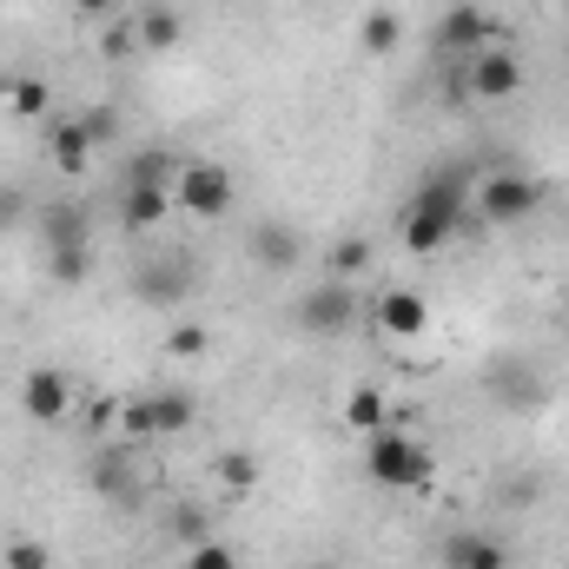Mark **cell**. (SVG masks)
Masks as SVG:
<instances>
[{
    "label": "cell",
    "mask_w": 569,
    "mask_h": 569,
    "mask_svg": "<svg viewBox=\"0 0 569 569\" xmlns=\"http://www.w3.org/2000/svg\"><path fill=\"white\" fill-rule=\"evenodd\" d=\"M470 226V166L463 159H450V166H430L425 186L411 192V206H405V226H398V239H405V252H443L457 232Z\"/></svg>",
    "instance_id": "cell-1"
},
{
    "label": "cell",
    "mask_w": 569,
    "mask_h": 569,
    "mask_svg": "<svg viewBox=\"0 0 569 569\" xmlns=\"http://www.w3.org/2000/svg\"><path fill=\"white\" fill-rule=\"evenodd\" d=\"M365 477L378 490H425L430 483V450L411 437V430L385 425L365 437Z\"/></svg>",
    "instance_id": "cell-2"
},
{
    "label": "cell",
    "mask_w": 569,
    "mask_h": 569,
    "mask_svg": "<svg viewBox=\"0 0 569 569\" xmlns=\"http://www.w3.org/2000/svg\"><path fill=\"white\" fill-rule=\"evenodd\" d=\"M87 490H93V497H100L107 510H140V503H146L140 450H133L127 437L100 443V450H93V463H87Z\"/></svg>",
    "instance_id": "cell-3"
},
{
    "label": "cell",
    "mask_w": 569,
    "mask_h": 569,
    "mask_svg": "<svg viewBox=\"0 0 569 569\" xmlns=\"http://www.w3.org/2000/svg\"><path fill=\"white\" fill-rule=\"evenodd\" d=\"M298 331L305 338H351V325H358V284L351 279H318V284H305L298 291Z\"/></svg>",
    "instance_id": "cell-4"
},
{
    "label": "cell",
    "mask_w": 569,
    "mask_h": 569,
    "mask_svg": "<svg viewBox=\"0 0 569 569\" xmlns=\"http://www.w3.org/2000/svg\"><path fill=\"white\" fill-rule=\"evenodd\" d=\"M172 206L186 212V219H232V206H239V186H232V172L219 166V159H186L179 166V186H172Z\"/></svg>",
    "instance_id": "cell-5"
},
{
    "label": "cell",
    "mask_w": 569,
    "mask_h": 569,
    "mask_svg": "<svg viewBox=\"0 0 569 569\" xmlns=\"http://www.w3.org/2000/svg\"><path fill=\"white\" fill-rule=\"evenodd\" d=\"M483 398L497 411H537V405H550V371L523 351H503L483 365Z\"/></svg>",
    "instance_id": "cell-6"
},
{
    "label": "cell",
    "mask_w": 569,
    "mask_h": 569,
    "mask_svg": "<svg viewBox=\"0 0 569 569\" xmlns=\"http://www.w3.org/2000/svg\"><path fill=\"white\" fill-rule=\"evenodd\" d=\"M537 206H543V179H537V172H517V166L490 172V179H483V192H477V219H483V226H497V232L523 226Z\"/></svg>",
    "instance_id": "cell-7"
},
{
    "label": "cell",
    "mask_w": 569,
    "mask_h": 569,
    "mask_svg": "<svg viewBox=\"0 0 569 569\" xmlns=\"http://www.w3.org/2000/svg\"><path fill=\"white\" fill-rule=\"evenodd\" d=\"M437 60H470V53H483V47H503L510 33H503V20L497 13H483V7H470V0H457V7H443V20H437Z\"/></svg>",
    "instance_id": "cell-8"
},
{
    "label": "cell",
    "mask_w": 569,
    "mask_h": 569,
    "mask_svg": "<svg viewBox=\"0 0 569 569\" xmlns=\"http://www.w3.org/2000/svg\"><path fill=\"white\" fill-rule=\"evenodd\" d=\"M192 425V391H140L120 411V437L127 443H152V437H179Z\"/></svg>",
    "instance_id": "cell-9"
},
{
    "label": "cell",
    "mask_w": 569,
    "mask_h": 569,
    "mask_svg": "<svg viewBox=\"0 0 569 569\" xmlns=\"http://www.w3.org/2000/svg\"><path fill=\"white\" fill-rule=\"evenodd\" d=\"M463 80H470V100L497 107V100H510V93L523 87V60H517V53H510V40H503V47L470 53V60H463Z\"/></svg>",
    "instance_id": "cell-10"
},
{
    "label": "cell",
    "mask_w": 569,
    "mask_h": 569,
    "mask_svg": "<svg viewBox=\"0 0 569 569\" xmlns=\"http://www.w3.org/2000/svg\"><path fill=\"white\" fill-rule=\"evenodd\" d=\"M140 298L146 305H166V311H179L192 291H199V266L186 259V252H166V259H152V266H140Z\"/></svg>",
    "instance_id": "cell-11"
},
{
    "label": "cell",
    "mask_w": 569,
    "mask_h": 569,
    "mask_svg": "<svg viewBox=\"0 0 569 569\" xmlns=\"http://www.w3.org/2000/svg\"><path fill=\"white\" fill-rule=\"evenodd\" d=\"M33 232H40L47 252H73V246H93V212L80 199H53V206L33 212Z\"/></svg>",
    "instance_id": "cell-12"
},
{
    "label": "cell",
    "mask_w": 569,
    "mask_h": 569,
    "mask_svg": "<svg viewBox=\"0 0 569 569\" xmlns=\"http://www.w3.org/2000/svg\"><path fill=\"white\" fill-rule=\"evenodd\" d=\"M20 411H27L33 425H60V418L73 411V378L53 371V365L27 371V378H20Z\"/></svg>",
    "instance_id": "cell-13"
},
{
    "label": "cell",
    "mask_w": 569,
    "mask_h": 569,
    "mask_svg": "<svg viewBox=\"0 0 569 569\" xmlns=\"http://www.w3.org/2000/svg\"><path fill=\"white\" fill-rule=\"evenodd\" d=\"M246 246H252V259H259L266 272H279V279L305 266V239H298V226H291V219H259Z\"/></svg>",
    "instance_id": "cell-14"
},
{
    "label": "cell",
    "mask_w": 569,
    "mask_h": 569,
    "mask_svg": "<svg viewBox=\"0 0 569 569\" xmlns=\"http://www.w3.org/2000/svg\"><path fill=\"white\" fill-rule=\"evenodd\" d=\"M437 557H443V569H510V543L497 530H457L437 543Z\"/></svg>",
    "instance_id": "cell-15"
},
{
    "label": "cell",
    "mask_w": 569,
    "mask_h": 569,
    "mask_svg": "<svg viewBox=\"0 0 569 569\" xmlns=\"http://www.w3.org/2000/svg\"><path fill=\"white\" fill-rule=\"evenodd\" d=\"M378 331H385V338H425L430 305L411 291V284H391V291L378 298Z\"/></svg>",
    "instance_id": "cell-16"
},
{
    "label": "cell",
    "mask_w": 569,
    "mask_h": 569,
    "mask_svg": "<svg viewBox=\"0 0 569 569\" xmlns=\"http://www.w3.org/2000/svg\"><path fill=\"white\" fill-rule=\"evenodd\" d=\"M179 152H166V146H140V152H127V166H120V186H146V192H172L179 186Z\"/></svg>",
    "instance_id": "cell-17"
},
{
    "label": "cell",
    "mask_w": 569,
    "mask_h": 569,
    "mask_svg": "<svg viewBox=\"0 0 569 569\" xmlns=\"http://www.w3.org/2000/svg\"><path fill=\"white\" fill-rule=\"evenodd\" d=\"M133 27H140V47H146V53H172V47L186 40V13H179L172 0L140 7V13H133Z\"/></svg>",
    "instance_id": "cell-18"
},
{
    "label": "cell",
    "mask_w": 569,
    "mask_h": 569,
    "mask_svg": "<svg viewBox=\"0 0 569 569\" xmlns=\"http://www.w3.org/2000/svg\"><path fill=\"white\" fill-rule=\"evenodd\" d=\"M93 133H87V120H60V127H53V140H47V152H53V166H60V172H67V179H80V172H87V166H93Z\"/></svg>",
    "instance_id": "cell-19"
},
{
    "label": "cell",
    "mask_w": 569,
    "mask_h": 569,
    "mask_svg": "<svg viewBox=\"0 0 569 569\" xmlns=\"http://www.w3.org/2000/svg\"><path fill=\"white\" fill-rule=\"evenodd\" d=\"M172 219V192H146V186H120V226L127 232H152Z\"/></svg>",
    "instance_id": "cell-20"
},
{
    "label": "cell",
    "mask_w": 569,
    "mask_h": 569,
    "mask_svg": "<svg viewBox=\"0 0 569 569\" xmlns=\"http://www.w3.org/2000/svg\"><path fill=\"white\" fill-rule=\"evenodd\" d=\"M345 425L358 430V437L385 430V425H391V405H385V391H378V385H358V391L345 398Z\"/></svg>",
    "instance_id": "cell-21"
},
{
    "label": "cell",
    "mask_w": 569,
    "mask_h": 569,
    "mask_svg": "<svg viewBox=\"0 0 569 569\" xmlns=\"http://www.w3.org/2000/svg\"><path fill=\"white\" fill-rule=\"evenodd\" d=\"M358 40H365V53H378V60H385V53H398L405 20H398L391 7H371V13H365V27H358Z\"/></svg>",
    "instance_id": "cell-22"
},
{
    "label": "cell",
    "mask_w": 569,
    "mask_h": 569,
    "mask_svg": "<svg viewBox=\"0 0 569 569\" xmlns=\"http://www.w3.org/2000/svg\"><path fill=\"white\" fill-rule=\"evenodd\" d=\"M47 100H53V93H47V80H40V73H13V80H7V107H13L20 120H40V113H47Z\"/></svg>",
    "instance_id": "cell-23"
},
{
    "label": "cell",
    "mask_w": 569,
    "mask_h": 569,
    "mask_svg": "<svg viewBox=\"0 0 569 569\" xmlns=\"http://www.w3.org/2000/svg\"><path fill=\"white\" fill-rule=\"evenodd\" d=\"M47 272H53V284L80 291V284L93 279V246H73V252H47Z\"/></svg>",
    "instance_id": "cell-24"
},
{
    "label": "cell",
    "mask_w": 569,
    "mask_h": 569,
    "mask_svg": "<svg viewBox=\"0 0 569 569\" xmlns=\"http://www.w3.org/2000/svg\"><path fill=\"white\" fill-rule=\"evenodd\" d=\"M100 53H107V60H127V53H140V27H133V13H127V20L113 13V20L100 27Z\"/></svg>",
    "instance_id": "cell-25"
},
{
    "label": "cell",
    "mask_w": 569,
    "mask_h": 569,
    "mask_svg": "<svg viewBox=\"0 0 569 569\" xmlns=\"http://www.w3.org/2000/svg\"><path fill=\"white\" fill-rule=\"evenodd\" d=\"M33 219V199H27V186L20 179H0V232H20Z\"/></svg>",
    "instance_id": "cell-26"
},
{
    "label": "cell",
    "mask_w": 569,
    "mask_h": 569,
    "mask_svg": "<svg viewBox=\"0 0 569 569\" xmlns=\"http://www.w3.org/2000/svg\"><path fill=\"white\" fill-rule=\"evenodd\" d=\"M365 266H371V246H365V239H358V232H351V239H338V246H331V279H358V272H365Z\"/></svg>",
    "instance_id": "cell-27"
},
{
    "label": "cell",
    "mask_w": 569,
    "mask_h": 569,
    "mask_svg": "<svg viewBox=\"0 0 569 569\" xmlns=\"http://www.w3.org/2000/svg\"><path fill=\"white\" fill-rule=\"evenodd\" d=\"M219 477H226V490H232V497H252V483H259V463H252L246 450H226V457H219Z\"/></svg>",
    "instance_id": "cell-28"
},
{
    "label": "cell",
    "mask_w": 569,
    "mask_h": 569,
    "mask_svg": "<svg viewBox=\"0 0 569 569\" xmlns=\"http://www.w3.org/2000/svg\"><path fill=\"white\" fill-rule=\"evenodd\" d=\"M186 569H239V550H232V543H219V537H206V543H192V550H186Z\"/></svg>",
    "instance_id": "cell-29"
},
{
    "label": "cell",
    "mask_w": 569,
    "mask_h": 569,
    "mask_svg": "<svg viewBox=\"0 0 569 569\" xmlns=\"http://www.w3.org/2000/svg\"><path fill=\"white\" fill-rule=\"evenodd\" d=\"M0 563H7V569H53V550H47V543H33V537H13Z\"/></svg>",
    "instance_id": "cell-30"
},
{
    "label": "cell",
    "mask_w": 569,
    "mask_h": 569,
    "mask_svg": "<svg viewBox=\"0 0 569 569\" xmlns=\"http://www.w3.org/2000/svg\"><path fill=\"white\" fill-rule=\"evenodd\" d=\"M206 338H212L206 325H172V338H166V351H172V358H199V351H206Z\"/></svg>",
    "instance_id": "cell-31"
},
{
    "label": "cell",
    "mask_w": 569,
    "mask_h": 569,
    "mask_svg": "<svg viewBox=\"0 0 569 569\" xmlns=\"http://www.w3.org/2000/svg\"><path fill=\"white\" fill-rule=\"evenodd\" d=\"M172 537H186V550L192 543H206V530H199V510H172V523H166Z\"/></svg>",
    "instance_id": "cell-32"
},
{
    "label": "cell",
    "mask_w": 569,
    "mask_h": 569,
    "mask_svg": "<svg viewBox=\"0 0 569 569\" xmlns=\"http://www.w3.org/2000/svg\"><path fill=\"white\" fill-rule=\"evenodd\" d=\"M87 133H93V140H113V133H120V113H113V107H93V113H87Z\"/></svg>",
    "instance_id": "cell-33"
},
{
    "label": "cell",
    "mask_w": 569,
    "mask_h": 569,
    "mask_svg": "<svg viewBox=\"0 0 569 569\" xmlns=\"http://www.w3.org/2000/svg\"><path fill=\"white\" fill-rule=\"evenodd\" d=\"M120 7H127V0H73V13H80V20H113Z\"/></svg>",
    "instance_id": "cell-34"
},
{
    "label": "cell",
    "mask_w": 569,
    "mask_h": 569,
    "mask_svg": "<svg viewBox=\"0 0 569 569\" xmlns=\"http://www.w3.org/2000/svg\"><path fill=\"white\" fill-rule=\"evenodd\" d=\"M127 7H133V13H140V7H159V0H127Z\"/></svg>",
    "instance_id": "cell-35"
}]
</instances>
